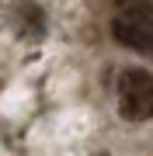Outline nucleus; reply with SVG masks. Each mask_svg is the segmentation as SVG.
<instances>
[{"instance_id": "nucleus-3", "label": "nucleus", "mask_w": 153, "mask_h": 156, "mask_svg": "<svg viewBox=\"0 0 153 156\" xmlns=\"http://www.w3.org/2000/svg\"><path fill=\"white\" fill-rule=\"evenodd\" d=\"M14 21L24 38H42V31H46V17H42L38 4H31V0H21L14 7Z\"/></svg>"}, {"instance_id": "nucleus-1", "label": "nucleus", "mask_w": 153, "mask_h": 156, "mask_svg": "<svg viewBox=\"0 0 153 156\" xmlns=\"http://www.w3.org/2000/svg\"><path fill=\"white\" fill-rule=\"evenodd\" d=\"M118 108L129 122L153 118V73L143 66H129L118 73Z\"/></svg>"}, {"instance_id": "nucleus-4", "label": "nucleus", "mask_w": 153, "mask_h": 156, "mask_svg": "<svg viewBox=\"0 0 153 156\" xmlns=\"http://www.w3.org/2000/svg\"><path fill=\"white\" fill-rule=\"evenodd\" d=\"M115 4H118L122 17H129V21H136V24L153 31V4L150 0H115Z\"/></svg>"}, {"instance_id": "nucleus-2", "label": "nucleus", "mask_w": 153, "mask_h": 156, "mask_svg": "<svg viewBox=\"0 0 153 156\" xmlns=\"http://www.w3.org/2000/svg\"><path fill=\"white\" fill-rule=\"evenodd\" d=\"M111 38L118 45H125V49L139 52V56H153V31L136 24V21H129V17H122V14L111 21Z\"/></svg>"}]
</instances>
